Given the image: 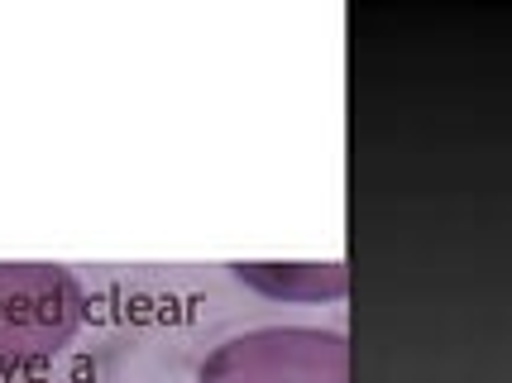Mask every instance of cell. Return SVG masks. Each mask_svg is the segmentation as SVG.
<instances>
[{"mask_svg": "<svg viewBox=\"0 0 512 383\" xmlns=\"http://www.w3.org/2000/svg\"><path fill=\"white\" fill-rule=\"evenodd\" d=\"M87 288L63 264L0 259V379L58 360L87 326Z\"/></svg>", "mask_w": 512, "mask_h": 383, "instance_id": "1", "label": "cell"}, {"mask_svg": "<svg viewBox=\"0 0 512 383\" xmlns=\"http://www.w3.org/2000/svg\"><path fill=\"white\" fill-rule=\"evenodd\" d=\"M197 383H350V340L331 326H254L221 340Z\"/></svg>", "mask_w": 512, "mask_h": 383, "instance_id": "2", "label": "cell"}, {"mask_svg": "<svg viewBox=\"0 0 512 383\" xmlns=\"http://www.w3.org/2000/svg\"><path fill=\"white\" fill-rule=\"evenodd\" d=\"M230 278L268 302H340L350 293V269L331 264H230Z\"/></svg>", "mask_w": 512, "mask_h": 383, "instance_id": "3", "label": "cell"}]
</instances>
